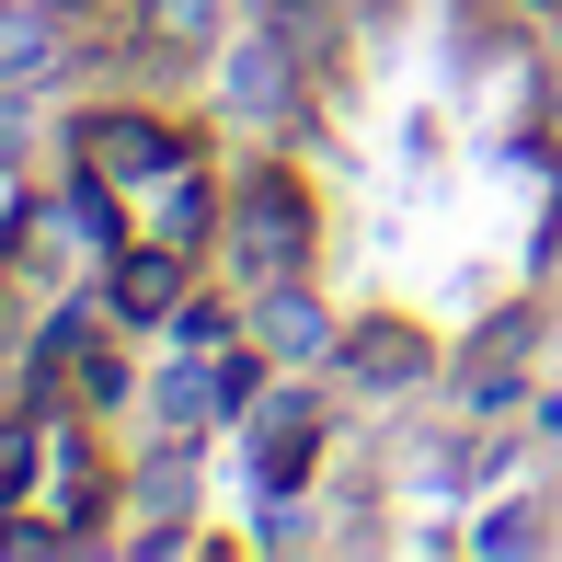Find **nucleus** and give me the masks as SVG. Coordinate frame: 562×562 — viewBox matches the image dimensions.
<instances>
[{"label": "nucleus", "instance_id": "1", "mask_svg": "<svg viewBox=\"0 0 562 562\" xmlns=\"http://www.w3.org/2000/svg\"><path fill=\"white\" fill-rule=\"evenodd\" d=\"M311 265V195H299V172H241V195H229V276H241V299L288 288V276Z\"/></svg>", "mask_w": 562, "mask_h": 562}, {"label": "nucleus", "instance_id": "2", "mask_svg": "<svg viewBox=\"0 0 562 562\" xmlns=\"http://www.w3.org/2000/svg\"><path fill=\"white\" fill-rule=\"evenodd\" d=\"M69 161H81V172H104V184H126V195H138L149 184V172H172V161H195V138H184V126H161V115H81V126H69Z\"/></svg>", "mask_w": 562, "mask_h": 562}, {"label": "nucleus", "instance_id": "3", "mask_svg": "<svg viewBox=\"0 0 562 562\" xmlns=\"http://www.w3.org/2000/svg\"><path fill=\"white\" fill-rule=\"evenodd\" d=\"M104 311L115 322H138V334H161L172 311H184V241H115L104 252Z\"/></svg>", "mask_w": 562, "mask_h": 562}, {"label": "nucleus", "instance_id": "4", "mask_svg": "<svg viewBox=\"0 0 562 562\" xmlns=\"http://www.w3.org/2000/svg\"><path fill=\"white\" fill-rule=\"evenodd\" d=\"M104 494H115V482H104V459L81 448V425L46 414V459H35V494H23V505H46L58 528H81V540H92V528H104Z\"/></svg>", "mask_w": 562, "mask_h": 562}, {"label": "nucleus", "instance_id": "5", "mask_svg": "<svg viewBox=\"0 0 562 562\" xmlns=\"http://www.w3.org/2000/svg\"><path fill=\"white\" fill-rule=\"evenodd\" d=\"M126 218H138L149 229V241H218V229H229V195L207 184V161H172V172H149V184L138 195H126Z\"/></svg>", "mask_w": 562, "mask_h": 562}, {"label": "nucleus", "instance_id": "6", "mask_svg": "<svg viewBox=\"0 0 562 562\" xmlns=\"http://www.w3.org/2000/svg\"><path fill=\"white\" fill-rule=\"evenodd\" d=\"M252 345H265L276 368H334V356H345V322L311 299V276H288V288L252 299Z\"/></svg>", "mask_w": 562, "mask_h": 562}, {"label": "nucleus", "instance_id": "7", "mask_svg": "<svg viewBox=\"0 0 562 562\" xmlns=\"http://www.w3.org/2000/svg\"><path fill=\"white\" fill-rule=\"evenodd\" d=\"M322 459V391H265L252 402V471L276 482V494H299Z\"/></svg>", "mask_w": 562, "mask_h": 562}, {"label": "nucleus", "instance_id": "8", "mask_svg": "<svg viewBox=\"0 0 562 562\" xmlns=\"http://www.w3.org/2000/svg\"><path fill=\"white\" fill-rule=\"evenodd\" d=\"M334 368L356 391H414V379H437V334H425V322H345Z\"/></svg>", "mask_w": 562, "mask_h": 562}, {"label": "nucleus", "instance_id": "9", "mask_svg": "<svg viewBox=\"0 0 562 562\" xmlns=\"http://www.w3.org/2000/svg\"><path fill=\"white\" fill-rule=\"evenodd\" d=\"M252 23L299 58V81H334L345 69V0H252Z\"/></svg>", "mask_w": 562, "mask_h": 562}, {"label": "nucleus", "instance_id": "10", "mask_svg": "<svg viewBox=\"0 0 562 562\" xmlns=\"http://www.w3.org/2000/svg\"><path fill=\"white\" fill-rule=\"evenodd\" d=\"M69 58V12L58 0H0V92H35Z\"/></svg>", "mask_w": 562, "mask_h": 562}, {"label": "nucleus", "instance_id": "11", "mask_svg": "<svg viewBox=\"0 0 562 562\" xmlns=\"http://www.w3.org/2000/svg\"><path fill=\"white\" fill-rule=\"evenodd\" d=\"M149 414H161V437L184 448V437H207V425L229 414V379L218 368H161V379H149Z\"/></svg>", "mask_w": 562, "mask_h": 562}, {"label": "nucleus", "instance_id": "12", "mask_svg": "<svg viewBox=\"0 0 562 562\" xmlns=\"http://www.w3.org/2000/svg\"><path fill=\"white\" fill-rule=\"evenodd\" d=\"M229 23V0H138V35L161 46V58H207Z\"/></svg>", "mask_w": 562, "mask_h": 562}, {"label": "nucleus", "instance_id": "13", "mask_svg": "<svg viewBox=\"0 0 562 562\" xmlns=\"http://www.w3.org/2000/svg\"><path fill=\"white\" fill-rule=\"evenodd\" d=\"M517 356H528V311H505L494 334L471 345V368H459V391H471L482 414H505V391H517Z\"/></svg>", "mask_w": 562, "mask_h": 562}, {"label": "nucleus", "instance_id": "14", "mask_svg": "<svg viewBox=\"0 0 562 562\" xmlns=\"http://www.w3.org/2000/svg\"><path fill=\"white\" fill-rule=\"evenodd\" d=\"M35 459H46V414H0V505L35 494Z\"/></svg>", "mask_w": 562, "mask_h": 562}, {"label": "nucleus", "instance_id": "15", "mask_svg": "<svg viewBox=\"0 0 562 562\" xmlns=\"http://www.w3.org/2000/svg\"><path fill=\"white\" fill-rule=\"evenodd\" d=\"M540 540H551V517H540V494H505L494 517L471 528V551H494V562H505V551H540Z\"/></svg>", "mask_w": 562, "mask_h": 562}, {"label": "nucleus", "instance_id": "16", "mask_svg": "<svg viewBox=\"0 0 562 562\" xmlns=\"http://www.w3.org/2000/svg\"><path fill=\"white\" fill-rule=\"evenodd\" d=\"M69 540H81V528H58V517H0V562H46Z\"/></svg>", "mask_w": 562, "mask_h": 562}, {"label": "nucleus", "instance_id": "17", "mask_svg": "<svg viewBox=\"0 0 562 562\" xmlns=\"http://www.w3.org/2000/svg\"><path fill=\"white\" fill-rule=\"evenodd\" d=\"M172 334H184V345H229V334H241V322H229L218 299H184V311H172Z\"/></svg>", "mask_w": 562, "mask_h": 562}, {"label": "nucleus", "instance_id": "18", "mask_svg": "<svg viewBox=\"0 0 562 562\" xmlns=\"http://www.w3.org/2000/svg\"><path fill=\"white\" fill-rule=\"evenodd\" d=\"M540 12H562V0H540Z\"/></svg>", "mask_w": 562, "mask_h": 562}]
</instances>
